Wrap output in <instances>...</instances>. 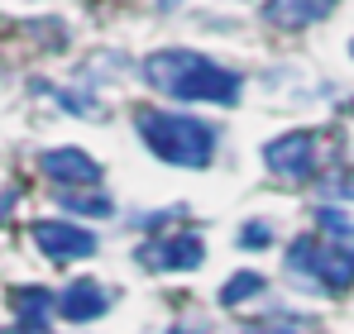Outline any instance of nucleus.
I'll return each instance as SVG.
<instances>
[{"instance_id": "obj_1", "label": "nucleus", "mask_w": 354, "mask_h": 334, "mask_svg": "<svg viewBox=\"0 0 354 334\" xmlns=\"http://www.w3.org/2000/svg\"><path fill=\"white\" fill-rule=\"evenodd\" d=\"M144 81L168 101H196V106H239L244 77L235 67H221L216 57L196 48H158L144 57Z\"/></svg>"}, {"instance_id": "obj_2", "label": "nucleus", "mask_w": 354, "mask_h": 334, "mask_svg": "<svg viewBox=\"0 0 354 334\" xmlns=\"http://www.w3.org/2000/svg\"><path fill=\"white\" fill-rule=\"evenodd\" d=\"M134 129L144 139V148L168 167H211L216 158V144H221V129L211 119H196V115H177V110H139L134 115Z\"/></svg>"}, {"instance_id": "obj_3", "label": "nucleus", "mask_w": 354, "mask_h": 334, "mask_svg": "<svg viewBox=\"0 0 354 334\" xmlns=\"http://www.w3.org/2000/svg\"><path fill=\"white\" fill-rule=\"evenodd\" d=\"M288 268L301 273V277L321 282L326 291H345L354 282V244L340 239V244H321V239H297L288 248Z\"/></svg>"}, {"instance_id": "obj_4", "label": "nucleus", "mask_w": 354, "mask_h": 334, "mask_svg": "<svg viewBox=\"0 0 354 334\" xmlns=\"http://www.w3.org/2000/svg\"><path fill=\"white\" fill-rule=\"evenodd\" d=\"M263 163L283 181H306L316 172V134L311 129H288V134L268 139L263 144Z\"/></svg>"}, {"instance_id": "obj_5", "label": "nucleus", "mask_w": 354, "mask_h": 334, "mask_svg": "<svg viewBox=\"0 0 354 334\" xmlns=\"http://www.w3.org/2000/svg\"><path fill=\"white\" fill-rule=\"evenodd\" d=\"M316 224L335 239H354V167H340L321 181L316 196Z\"/></svg>"}, {"instance_id": "obj_6", "label": "nucleus", "mask_w": 354, "mask_h": 334, "mask_svg": "<svg viewBox=\"0 0 354 334\" xmlns=\"http://www.w3.org/2000/svg\"><path fill=\"white\" fill-rule=\"evenodd\" d=\"M29 234H34L39 253L53 258V263H77V258L96 253V234L82 229V224H72V220H39Z\"/></svg>"}, {"instance_id": "obj_7", "label": "nucleus", "mask_w": 354, "mask_h": 334, "mask_svg": "<svg viewBox=\"0 0 354 334\" xmlns=\"http://www.w3.org/2000/svg\"><path fill=\"white\" fill-rule=\"evenodd\" d=\"M139 263L144 268H158V273H192L206 263V244L196 234H173V239H153L139 248Z\"/></svg>"}, {"instance_id": "obj_8", "label": "nucleus", "mask_w": 354, "mask_h": 334, "mask_svg": "<svg viewBox=\"0 0 354 334\" xmlns=\"http://www.w3.org/2000/svg\"><path fill=\"white\" fill-rule=\"evenodd\" d=\"M39 172L48 181H58V186H96L101 181V163L91 153H82V148H48L39 158Z\"/></svg>"}, {"instance_id": "obj_9", "label": "nucleus", "mask_w": 354, "mask_h": 334, "mask_svg": "<svg viewBox=\"0 0 354 334\" xmlns=\"http://www.w3.org/2000/svg\"><path fill=\"white\" fill-rule=\"evenodd\" d=\"M106 311H111V291H106L101 282H91V277L72 282V286H67V291L58 296V315H62V320H72V325L101 320Z\"/></svg>"}, {"instance_id": "obj_10", "label": "nucleus", "mask_w": 354, "mask_h": 334, "mask_svg": "<svg viewBox=\"0 0 354 334\" xmlns=\"http://www.w3.org/2000/svg\"><path fill=\"white\" fill-rule=\"evenodd\" d=\"M340 0H263V19L273 29H306L316 19H326Z\"/></svg>"}, {"instance_id": "obj_11", "label": "nucleus", "mask_w": 354, "mask_h": 334, "mask_svg": "<svg viewBox=\"0 0 354 334\" xmlns=\"http://www.w3.org/2000/svg\"><path fill=\"white\" fill-rule=\"evenodd\" d=\"M10 306H15V320L19 325H34V330H48L53 311H58V296L48 286H15L10 291Z\"/></svg>"}, {"instance_id": "obj_12", "label": "nucleus", "mask_w": 354, "mask_h": 334, "mask_svg": "<svg viewBox=\"0 0 354 334\" xmlns=\"http://www.w3.org/2000/svg\"><path fill=\"white\" fill-rule=\"evenodd\" d=\"M263 286H268V282L259 277V273H235V277L221 286V306H244V301L263 296Z\"/></svg>"}, {"instance_id": "obj_13", "label": "nucleus", "mask_w": 354, "mask_h": 334, "mask_svg": "<svg viewBox=\"0 0 354 334\" xmlns=\"http://www.w3.org/2000/svg\"><path fill=\"white\" fill-rule=\"evenodd\" d=\"M67 215H91V220H106L115 206H111V196H82V191H62L58 201Z\"/></svg>"}, {"instance_id": "obj_14", "label": "nucleus", "mask_w": 354, "mask_h": 334, "mask_svg": "<svg viewBox=\"0 0 354 334\" xmlns=\"http://www.w3.org/2000/svg\"><path fill=\"white\" fill-rule=\"evenodd\" d=\"M273 244V224L268 220H249L239 229V248H268Z\"/></svg>"}, {"instance_id": "obj_15", "label": "nucleus", "mask_w": 354, "mask_h": 334, "mask_svg": "<svg viewBox=\"0 0 354 334\" xmlns=\"http://www.w3.org/2000/svg\"><path fill=\"white\" fill-rule=\"evenodd\" d=\"M10 210H15V191H0V224L10 220Z\"/></svg>"}, {"instance_id": "obj_16", "label": "nucleus", "mask_w": 354, "mask_h": 334, "mask_svg": "<svg viewBox=\"0 0 354 334\" xmlns=\"http://www.w3.org/2000/svg\"><path fill=\"white\" fill-rule=\"evenodd\" d=\"M5 334H48V330H34V325H19L15 320V330H5Z\"/></svg>"}, {"instance_id": "obj_17", "label": "nucleus", "mask_w": 354, "mask_h": 334, "mask_svg": "<svg viewBox=\"0 0 354 334\" xmlns=\"http://www.w3.org/2000/svg\"><path fill=\"white\" fill-rule=\"evenodd\" d=\"M168 334H196V330H168Z\"/></svg>"}, {"instance_id": "obj_18", "label": "nucleus", "mask_w": 354, "mask_h": 334, "mask_svg": "<svg viewBox=\"0 0 354 334\" xmlns=\"http://www.w3.org/2000/svg\"><path fill=\"white\" fill-rule=\"evenodd\" d=\"M350 57H354V39H350Z\"/></svg>"}]
</instances>
